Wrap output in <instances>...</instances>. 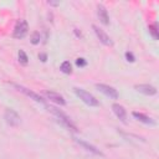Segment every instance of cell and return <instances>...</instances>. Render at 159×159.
I'll list each match as a JSON object with an SVG mask.
<instances>
[{
  "label": "cell",
  "instance_id": "cell-17",
  "mask_svg": "<svg viewBox=\"0 0 159 159\" xmlns=\"http://www.w3.org/2000/svg\"><path fill=\"white\" fill-rule=\"evenodd\" d=\"M40 40H41V36H40V32H37V31H35V32H32V35H31V42H32L34 45H37V43L40 42Z\"/></svg>",
  "mask_w": 159,
  "mask_h": 159
},
{
  "label": "cell",
  "instance_id": "cell-11",
  "mask_svg": "<svg viewBox=\"0 0 159 159\" xmlns=\"http://www.w3.org/2000/svg\"><path fill=\"white\" fill-rule=\"evenodd\" d=\"M45 96H46V98H48L50 101L55 102L56 104H60V106H65V104H66L65 98H63V97H62L60 93H57V92L46 91V92H45Z\"/></svg>",
  "mask_w": 159,
  "mask_h": 159
},
{
  "label": "cell",
  "instance_id": "cell-20",
  "mask_svg": "<svg viewBox=\"0 0 159 159\" xmlns=\"http://www.w3.org/2000/svg\"><path fill=\"white\" fill-rule=\"evenodd\" d=\"M39 58H40L42 62H46V60H47V55H46V53H40V55H39Z\"/></svg>",
  "mask_w": 159,
  "mask_h": 159
},
{
  "label": "cell",
  "instance_id": "cell-15",
  "mask_svg": "<svg viewBox=\"0 0 159 159\" xmlns=\"http://www.w3.org/2000/svg\"><path fill=\"white\" fill-rule=\"evenodd\" d=\"M19 62L21 65H27V62H29V57L25 53V51H22V50L19 51Z\"/></svg>",
  "mask_w": 159,
  "mask_h": 159
},
{
  "label": "cell",
  "instance_id": "cell-7",
  "mask_svg": "<svg viewBox=\"0 0 159 159\" xmlns=\"http://www.w3.org/2000/svg\"><path fill=\"white\" fill-rule=\"evenodd\" d=\"M92 29H93V31H94V34H96V36L99 39V41L103 43V45H106V46H112L113 45V41H112V39L102 30V29H99L97 25H92Z\"/></svg>",
  "mask_w": 159,
  "mask_h": 159
},
{
  "label": "cell",
  "instance_id": "cell-14",
  "mask_svg": "<svg viewBox=\"0 0 159 159\" xmlns=\"http://www.w3.org/2000/svg\"><path fill=\"white\" fill-rule=\"evenodd\" d=\"M60 70H61L63 73H66V75H70V73L72 72V65L70 63V61H65V62H62V63H61V66H60Z\"/></svg>",
  "mask_w": 159,
  "mask_h": 159
},
{
  "label": "cell",
  "instance_id": "cell-1",
  "mask_svg": "<svg viewBox=\"0 0 159 159\" xmlns=\"http://www.w3.org/2000/svg\"><path fill=\"white\" fill-rule=\"evenodd\" d=\"M47 109L66 127V128H68V129H71V130H73V132H77L78 129H77V127H76V124L71 120V118L67 116V114H65L62 111H60L58 108H56V107H52V106H48L47 107Z\"/></svg>",
  "mask_w": 159,
  "mask_h": 159
},
{
  "label": "cell",
  "instance_id": "cell-3",
  "mask_svg": "<svg viewBox=\"0 0 159 159\" xmlns=\"http://www.w3.org/2000/svg\"><path fill=\"white\" fill-rule=\"evenodd\" d=\"M4 118H5V122L11 127H17L20 124V122H21V118H20L19 113L12 108H6L5 109Z\"/></svg>",
  "mask_w": 159,
  "mask_h": 159
},
{
  "label": "cell",
  "instance_id": "cell-2",
  "mask_svg": "<svg viewBox=\"0 0 159 159\" xmlns=\"http://www.w3.org/2000/svg\"><path fill=\"white\" fill-rule=\"evenodd\" d=\"M73 91H75V93L80 97V99H82L86 104H88V106H91V107H97V106H99L98 99H97L94 96H92L89 92L84 91L83 88L76 87V88H73Z\"/></svg>",
  "mask_w": 159,
  "mask_h": 159
},
{
  "label": "cell",
  "instance_id": "cell-13",
  "mask_svg": "<svg viewBox=\"0 0 159 159\" xmlns=\"http://www.w3.org/2000/svg\"><path fill=\"white\" fill-rule=\"evenodd\" d=\"M133 117L137 118L139 122H143L145 124H150V125H154L155 124V122L150 117H148V116H145V114H143L140 112H133Z\"/></svg>",
  "mask_w": 159,
  "mask_h": 159
},
{
  "label": "cell",
  "instance_id": "cell-19",
  "mask_svg": "<svg viewBox=\"0 0 159 159\" xmlns=\"http://www.w3.org/2000/svg\"><path fill=\"white\" fill-rule=\"evenodd\" d=\"M76 65H77V66H80V67H83V66H86V65H87V62H86V60H84V58H82V57H81V58H77V60H76Z\"/></svg>",
  "mask_w": 159,
  "mask_h": 159
},
{
  "label": "cell",
  "instance_id": "cell-16",
  "mask_svg": "<svg viewBox=\"0 0 159 159\" xmlns=\"http://www.w3.org/2000/svg\"><path fill=\"white\" fill-rule=\"evenodd\" d=\"M149 32L152 34V36H153L155 40L158 39V27H157V24L149 25Z\"/></svg>",
  "mask_w": 159,
  "mask_h": 159
},
{
  "label": "cell",
  "instance_id": "cell-12",
  "mask_svg": "<svg viewBox=\"0 0 159 159\" xmlns=\"http://www.w3.org/2000/svg\"><path fill=\"white\" fill-rule=\"evenodd\" d=\"M97 15L101 20L102 24L104 25H108L109 24V16H108V12H107V9L102 5V4H98L97 5Z\"/></svg>",
  "mask_w": 159,
  "mask_h": 159
},
{
  "label": "cell",
  "instance_id": "cell-10",
  "mask_svg": "<svg viewBox=\"0 0 159 159\" xmlns=\"http://www.w3.org/2000/svg\"><path fill=\"white\" fill-rule=\"evenodd\" d=\"M112 111L117 116L118 119H120L123 123H125V120H127V112H125L123 106H120L119 103H113L112 104Z\"/></svg>",
  "mask_w": 159,
  "mask_h": 159
},
{
  "label": "cell",
  "instance_id": "cell-9",
  "mask_svg": "<svg viewBox=\"0 0 159 159\" xmlns=\"http://www.w3.org/2000/svg\"><path fill=\"white\" fill-rule=\"evenodd\" d=\"M134 88H135L138 92H140V93H143V94H147V96H154V94H157V88H155L154 86H152V84H148V83L135 84Z\"/></svg>",
  "mask_w": 159,
  "mask_h": 159
},
{
  "label": "cell",
  "instance_id": "cell-6",
  "mask_svg": "<svg viewBox=\"0 0 159 159\" xmlns=\"http://www.w3.org/2000/svg\"><path fill=\"white\" fill-rule=\"evenodd\" d=\"M14 84V87L17 89V91H20V92H22L25 96H27V97H30L31 99H34L35 102H39V103H45V99L40 96V94H37V93H35V92H32V91H30L29 88H26V87H24V86H21V84H16V83H12Z\"/></svg>",
  "mask_w": 159,
  "mask_h": 159
},
{
  "label": "cell",
  "instance_id": "cell-5",
  "mask_svg": "<svg viewBox=\"0 0 159 159\" xmlns=\"http://www.w3.org/2000/svg\"><path fill=\"white\" fill-rule=\"evenodd\" d=\"M96 88H97L99 92H102L103 94H106L107 97L113 98V99H117L118 96H119L118 92H117V89H116L114 87L108 86V84H104V83H96Z\"/></svg>",
  "mask_w": 159,
  "mask_h": 159
},
{
  "label": "cell",
  "instance_id": "cell-18",
  "mask_svg": "<svg viewBox=\"0 0 159 159\" xmlns=\"http://www.w3.org/2000/svg\"><path fill=\"white\" fill-rule=\"evenodd\" d=\"M125 58H127V61H129V62H134V60H135L134 55H133L132 52H129V51L125 52Z\"/></svg>",
  "mask_w": 159,
  "mask_h": 159
},
{
  "label": "cell",
  "instance_id": "cell-4",
  "mask_svg": "<svg viewBox=\"0 0 159 159\" xmlns=\"http://www.w3.org/2000/svg\"><path fill=\"white\" fill-rule=\"evenodd\" d=\"M27 31H29V25H27L26 20H22V19H21V20H19V21L15 24L12 36H14L15 39H22V37L26 36Z\"/></svg>",
  "mask_w": 159,
  "mask_h": 159
},
{
  "label": "cell",
  "instance_id": "cell-8",
  "mask_svg": "<svg viewBox=\"0 0 159 159\" xmlns=\"http://www.w3.org/2000/svg\"><path fill=\"white\" fill-rule=\"evenodd\" d=\"M75 139V142L77 143V144H80L81 147H83L87 152H89V153H92V154H94V155H98V157H104V154L98 149V148H96L94 145H92V144H89V143H87V142H84V140H82V139H78V138H73Z\"/></svg>",
  "mask_w": 159,
  "mask_h": 159
}]
</instances>
